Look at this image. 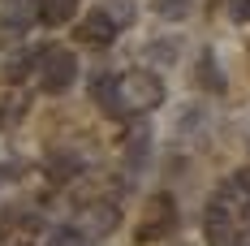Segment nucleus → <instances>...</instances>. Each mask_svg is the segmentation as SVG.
I'll use <instances>...</instances> for the list:
<instances>
[{
  "mask_svg": "<svg viewBox=\"0 0 250 246\" xmlns=\"http://www.w3.org/2000/svg\"><path fill=\"white\" fill-rule=\"evenodd\" d=\"M164 104V82L151 69H134V74L117 78V117L125 112H151Z\"/></svg>",
  "mask_w": 250,
  "mask_h": 246,
  "instance_id": "obj_1",
  "label": "nucleus"
},
{
  "mask_svg": "<svg viewBox=\"0 0 250 246\" xmlns=\"http://www.w3.org/2000/svg\"><path fill=\"white\" fill-rule=\"evenodd\" d=\"M78 39H82V44H91V48H108V44L117 39V22H112V13L91 9V13L78 22Z\"/></svg>",
  "mask_w": 250,
  "mask_h": 246,
  "instance_id": "obj_5",
  "label": "nucleus"
},
{
  "mask_svg": "<svg viewBox=\"0 0 250 246\" xmlns=\"http://www.w3.org/2000/svg\"><path fill=\"white\" fill-rule=\"evenodd\" d=\"M78 173H82V160H78L74 151H61V156H52V164H48V177H52V181H74Z\"/></svg>",
  "mask_w": 250,
  "mask_h": 246,
  "instance_id": "obj_12",
  "label": "nucleus"
},
{
  "mask_svg": "<svg viewBox=\"0 0 250 246\" xmlns=\"http://www.w3.org/2000/svg\"><path fill=\"white\" fill-rule=\"evenodd\" d=\"M26 112V99L18 104V99H0V125H9L13 117H22Z\"/></svg>",
  "mask_w": 250,
  "mask_h": 246,
  "instance_id": "obj_19",
  "label": "nucleus"
},
{
  "mask_svg": "<svg viewBox=\"0 0 250 246\" xmlns=\"http://www.w3.org/2000/svg\"><path fill=\"white\" fill-rule=\"evenodd\" d=\"M74 78H78V56L69 48H43V52H39V82H43L48 95L69 91Z\"/></svg>",
  "mask_w": 250,
  "mask_h": 246,
  "instance_id": "obj_2",
  "label": "nucleus"
},
{
  "mask_svg": "<svg viewBox=\"0 0 250 246\" xmlns=\"http://www.w3.org/2000/svg\"><path fill=\"white\" fill-rule=\"evenodd\" d=\"M237 224H242V212H237L229 199L216 195L207 203V212H203V233H207L211 246H233L237 242Z\"/></svg>",
  "mask_w": 250,
  "mask_h": 246,
  "instance_id": "obj_3",
  "label": "nucleus"
},
{
  "mask_svg": "<svg viewBox=\"0 0 250 246\" xmlns=\"http://www.w3.org/2000/svg\"><path fill=\"white\" fill-rule=\"evenodd\" d=\"M237 242H246V246H250V207L242 212V238H237Z\"/></svg>",
  "mask_w": 250,
  "mask_h": 246,
  "instance_id": "obj_22",
  "label": "nucleus"
},
{
  "mask_svg": "<svg viewBox=\"0 0 250 246\" xmlns=\"http://www.w3.org/2000/svg\"><path fill=\"white\" fill-rule=\"evenodd\" d=\"M78 13V0H39V22L43 26H65L74 22Z\"/></svg>",
  "mask_w": 250,
  "mask_h": 246,
  "instance_id": "obj_9",
  "label": "nucleus"
},
{
  "mask_svg": "<svg viewBox=\"0 0 250 246\" xmlns=\"http://www.w3.org/2000/svg\"><path fill=\"white\" fill-rule=\"evenodd\" d=\"M225 9H229V22H237V26L250 22V0H229Z\"/></svg>",
  "mask_w": 250,
  "mask_h": 246,
  "instance_id": "obj_18",
  "label": "nucleus"
},
{
  "mask_svg": "<svg viewBox=\"0 0 250 246\" xmlns=\"http://www.w3.org/2000/svg\"><path fill=\"white\" fill-rule=\"evenodd\" d=\"M155 13L168 18V22H181V18L190 13V0H155Z\"/></svg>",
  "mask_w": 250,
  "mask_h": 246,
  "instance_id": "obj_17",
  "label": "nucleus"
},
{
  "mask_svg": "<svg viewBox=\"0 0 250 246\" xmlns=\"http://www.w3.org/2000/svg\"><path fill=\"white\" fill-rule=\"evenodd\" d=\"M147 56H151V61H173V56H177V44H151Z\"/></svg>",
  "mask_w": 250,
  "mask_h": 246,
  "instance_id": "obj_20",
  "label": "nucleus"
},
{
  "mask_svg": "<svg viewBox=\"0 0 250 246\" xmlns=\"http://www.w3.org/2000/svg\"><path fill=\"white\" fill-rule=\"evenodd\" d=\"M147 147H151V130H147V125H138V130L129 134V143H125V164H129L134 173L143 169V160H147Z\"/></svg>",
  "mask_w": 250,
  "mask_h": 246,
  "instance_id": "obj_11",
  "label": "nucleus"
},
{
  "mask_svg": "<svg viewBox=\"0 0 250 246\" xmlns=\"http://www.w3.org/2000/svg\"><path fill=\"white\" fill-rule=\"evenodd\" d=\"M4 229H9V233H18V229H35V207H22V203H18V207H9V212H4Z\"/></svg>",
  "mask_w": 250,
  "mask_h": 246,
  "instance_id": "obj_15",
  "label": "nucleus"
},
{
  "mask_svg": "<svg viewBox=\"0 0 250 246\" xmlns=\"http://www.w3.org/2000/svg\"><path fill=\"white\" fill-rule=\"evenodd\" d=\"M220 199H229L237 212H246L250 207V169H237V173H229L225 181H220V190H216Z\"/></svg>",
  "mask_w": 250,
  "mask_h": 246,
  "instance_id": "obj_8",
  "label": "nucleus"
},
{
  "mask_svg": "<svg viewBox=\"0 0 250 246\" xmlns=\"http://www.w3.org/2000/svg\"><path fill=\"white\" fill-rule=\"evenodd\" d=\"M112 22H117V26H129V22H134V4H129V0H121V4H117V9H112Z\"/></svg>",
  "mask_w": 250,
  "mask_h": 246,
  "instance_id": "obj_21",
  "label": "nucleus"
},
{
  "mask_svg": "<svg viewBox=\"0 0 250 246\" xmlns=\"http://www.w3.org/2000/svg\"><path fill=\"white\" fill-rule=\"evenodd\" d=\"M233 246H246V242H233Z\"/></svg>",
  "mask_w": 250,
  "mask_h": 246,
  "instance_id": "obj_23",
  "label": "nucleus"
},
{
  "mask_svg": "<svg viewBox=\"0 0 250 246\" xmlns=\"http://www.w3.org/2000/svg\"><path fill=\"white\" fill-rule=\"evenodd\" d=\"M91 99L104 104V112L117 117V78L112 74H91Z\"/></svg>",
  "mask_w": 250,
  "mask_h": 246,
  "instance_id": "obj_10",
  "label": "nucleus"
},
{
  "mask_svg": "<svg viewBox=\"0 0 250 246\" xmlns=\"http://www.w3.org/2000/svg\"><path fill=\"white\" fill-rule=\"evenodd\" d=\"M173 229H177L173 195H155L147 203V212H143V221H138V242H160V238H168Z\"/></svg>",
  "mask_w": 250,
  "mask_h": 246,
  "instance_id": "obj_4",
  "label": "nucleus"
},
{
  "mask_svg": "<svg viewBox=\"0 0 250 246\" xmlns=\"http://www.w3.org/2000/svg\"><path fill=\"white\" fill-rule=\"evenodd\" d=\"M30 69H39V52H18V56L9 61V82H22Z\"/></svg>",
  "mask_w": 250,
  "mask_h": 246,
  "instance_id": "obj_16",
  "label": "nucleus"
},
{
  "mask_svg": "<svg viewBox=\"0 0 250 246\" xmlns=\"http://www.w3.org/2000/svg\"><path fill=\"white\" fill-rule=\"evenodd\" d=\"M35 22H39V0H4L0 26H4L9 35H26Z\"/></svg>",
  "mask_w": 250,
  "mask_h": 246,
  "instance_id": "obj_7",
  "label": "nucleus"
},
{
  "mask_svg": "<svg viewBox=\"0 0 250 246\" xmlns=\"http://www.w3.org/2000/svg\"><path fill=\"white\" fill-rule=\"evenodd\" d=\"M199 87H207V91H225V78L216 74V56H211V52L199 56Z\"/></svg>",
  "mask_w": 250,
  "mask_h": 246,
  "instance_id": "obj_14",
  "label": "nucleus"
},
{
  "mask_svg": "<svg viewBox=\"0 0 250 246\" xmlns=\"http://www.w3.org/2000/svg\"><path fill=\"white\" fill-rule=\"evenodd\" d=\"M121 224V207L117 203H86V212H82V233L86 238H104V233H112Z\"/></svg>",
  "mask_w": 250,
  "mask_h": 246,
  "instance_id": "obj_6",
  "label": "nucleus"
},
{
  "mask_svg": "<svg viewBox=\"0 0 250 246\" xmlns=\"http://www.w3.org/2000/svg\"><path fill=\"white\" fill-rule=\"evenodd\" d=\"M43 246H86V233H82L78 224H56Z\"/></svg>",
  "mask_w": 250,
  "mask_h": 246,
  "instance_id": "obj_13",
  "label": "nucleus"
}]
</instances>
